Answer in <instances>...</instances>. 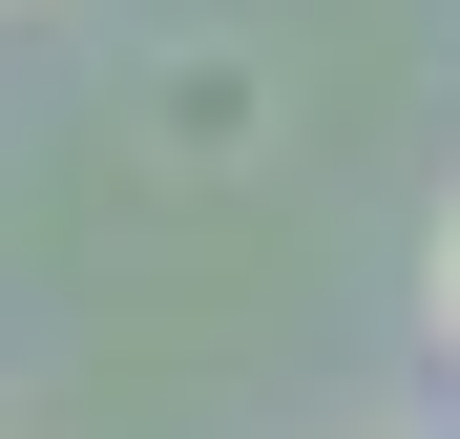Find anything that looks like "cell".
<instances>
[{
    "label": "cell",
    "mask_w": 460,
    "mask_h": 439,
    "mask_svg": "<svg viewBox=\"0 0 460 439\" xmlns=\"http://www.w3.org/2000/svg\"><path fill=\"white\" fill-rule=\"evenodd\" d=\"M439 314H460V231H439Z\"/></svg>",
    "instance_id": "cell-1"
}]
</instances>
